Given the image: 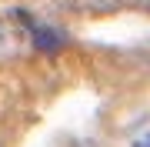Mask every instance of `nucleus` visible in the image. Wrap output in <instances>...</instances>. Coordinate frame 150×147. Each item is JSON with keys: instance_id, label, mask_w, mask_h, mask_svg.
Segmentation results:
<instances>
[{"instance_id": "nucleus-1", "label": "nucleus", "mask_w": 150, "mask_h": 147, "mask_svg": "<svg viewBox=\"0 0 150 147\" xmlns=\"http://www.w3.org/2000/svg\"><path fill=\"white\" fill-rule=\"evenodd\" d=\"M13 17L23 23V27H27L30 44L37 47V50H43V54H57V50H64V47H67V37H64V33L54 30V27H47V23H37L27 10H13Z\"/></svg>"}, {"instance_id": "nucleus-2", "label": "nucleus", "mask_w": 150, "mask_h": 147, "mask_svg": "<svg viewBox=\"0 0 150 147\" xmlns=\"http://www.w3.org/2000/svg\"><path fill=\"white\" fill-rule=\"evenodd\" d=\"M134 147H150V131H147L144 137H137V141H134Z\"/></svg>"}]
</instances>
